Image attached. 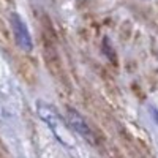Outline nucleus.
<instances>
[{
	"label": "nucleus",
	"instance_id": "f257e3e1",
	"mask_svg": "<svg viewBox=\"0 0 158 158\" xmlns=\"http://www.w3.org/2000/svg\"><path fill=\"white\" fill-rule=\"evenodd\" d=\"M41 44H43V59L46 63L48 71L52 74V77L56 81L67 87V90H70V79L67 74V70H65L59 49H57V43H56V33L52 32L51 24L46 21V24L43 25V32H41Z\"/></svg>",
	"mask_w": 158,
	"mask_h": 158
},
{
	"label": "nucleus",
	"instance_id": "f03ea898",
	"mask_svg": "<svg viewBox=\"0 0 158 158\" xmlns=\"http://www.w3.org/2000/svg\"><path fill=\"white\" fill-rule=\"evenodd\" d=\"M36 111H38V115L49 125V128L52 131H54V135L57 136V139L60 142L68 144V146H70V144H71V136L68 135V130L65 128L60 114L52 106H49V104H46L43 101H38L36 103Z\"/></svg>",
	"mask_w": 158,
	"mask_h": 158
},
{
	"label": "nucleus",
	"instance_id": "7ed1b4c3",
	"mask_svg": "<svg viewBox=\"0 0 158 158\" xmlns=\"http://www.w3.org/2000/svg\"><path fill=\"white\" fill-rule=\"evenodd\" d=\"M67 120H68V125L76 131L79 136H82L87 142L92 144V146H98L100 139L95 135L94 128L90 127V123L77 111H74L73 108H67Z\"/></svg>",
	"mask_w": 158,
	"mask_h": 158
},
{
	"label": "nucleus",
	"instance_id": "20e7f679",
	"mask_svg": "<svg viewBox=\"0 0 158 158\" xmlns=\"http://www.w3.org/2000/svg\"><path fill=\"white\" fill-rule=\"evenodd\" d=\"M10 24H11V30H13V35H15V40H16V44L22 51L30 52L33 49V43H32L30 32L27 29V25H25V22L22 21V18L18 13H11L10 15Z\"/></svg>",
	"mask_w": 158,
	"mask_h": 158
},
{
	"label": "nucleus",
	"instance_id": "39448f33",
	"mask_svg": "<svg viewBox=\"0 0 158 158\" xmlns=\"http://www.w3.org/2000/svg\"><path fill=\"white\" fill-rule=\"evenodd\" d=\"M15 65H16V70L19 73V76L24 79L27 84L33 85L36 84V67L32 59L25 57V56H18L16 60H15Z\"/></svg>",
	"mask_w": 158,
	"mask_h": 158
},
{
	"label": "nucleus",
	"instance_id": "423d86ee",
	"mask_svg": "<svg viewBox=\"0 0 158 158\" xmlns=\"http://www.w3.org/2000/svg\"><path fill=\"white\" fill-rule=\"evenodd\" d=\"M103 49L106 51V54L109 56V59H111L112 62H115V59L112 57V51H114V49H112V46H111V43L108 41V40H104V41H103Z\"/></svg>",
	"mask_w": 158,
	"mask_h": 158
},
{
	"label": "nucleus",
	"instance_id": "0eeeda50",
	"mask_svg": "<svg viewBox=\"0 0 158 158\" xmlns=\"http://www.w3.org/2000/svg\"><path fill=\"white\" fill-rule=\"evenodd\" d=\"M0 158H5V156H3V153H2V152H0Z\"/></svg>",
	"mask_w": 158,
	"mask_h": 158
}]
</instances>
